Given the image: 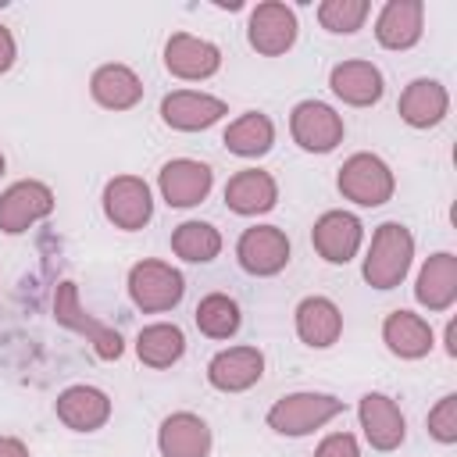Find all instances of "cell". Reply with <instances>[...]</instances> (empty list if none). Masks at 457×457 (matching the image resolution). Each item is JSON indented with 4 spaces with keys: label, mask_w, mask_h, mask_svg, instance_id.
I'll return each instance as SVG.
<instances>
[{
    "label": "cell",
    "mask_w": 457,
    "mask_h": 457,
    "mask_svg": "<svg viewBox=\"0 0 457 457\" xmlns=\"http://www.w3.org/2000/svg\"><path fill=\"white\" fill-rule=\"evenodd\" d=\"M171 253L182 257V261H189V264H207V261H214L221 253V232L211 221L189 218V221L175 225V232H171Z\"/></svg>",
    "instance_id": "obj_29"
},
{
    "label": "cell",
    "mask_w": 457,
    "mask_h": 457,
    "mask_svg": "<svg viewBox=\"0 0 457 457\" xmlns=\"http://www.w3.org/2000/svg\"><path fill=\"white\" fill-rule=\"evenodd\" d=\"M289 236L278 225H250L243 228V236L236 239V261L246 275L268 278L278 275L289 264Z\"/></svg>",
    "instance_id": "obj_10"
},
{
    "label": "cell",
    "mask_w": 457,
    "mask_h": 457,
    "mask_svg": "<svg viewBox=\"0 0 457 457\" xmlns=\"http://www.w3.org/2000/svg\"><path fill=\"white\" fill-rule=\"evenodd\" d=\"M371 14L368 0H321L318 4V21L321 29L336 32V36H350L364 25V18Z\"/></svg>",
    "instance_id": "obj_31"
},
{
    "label": "cell",
    "mask_w": 457,
    "mask_h": 457,
    "mask_svg": "<svg viewBox=\"0 0 457 457\" xmlns=\"http://www.w3.org/2000/svg\"><path fill=\"white\" fill-rule=\"evenodd\" d=\"M314 457H361V443H357V436H350V432H328V436L318 443Z\"/></svg>",
    "instance_id": "obj_33"
},
{
    "label": "cell",
    "mask_w": 457,
    "mask_h": 457,
    "mask_svg": "<svg viewBox=\"0 0 457 457\" xmlns=\"http://www.w3.org/2000/svg\"><path fill=\"white\" fill-rule=\"evenodd\" d=\"M289 136L307 154H332L343 143L346 125L343 114L325 100H300L289 114Z\"/></svg>",
    "instance_id": "obj_6"
},
{
    "label": "cell",
    "mask_w": 457,
    "mask_h": 457,
    "mask_svg": "<svg viewBox=\"0 0 457 457\" xmlns=\"http://www.w3.org/2000/svg\"><path fill=\"white\" fill-rule=\"evenodd\" d=\"M193 321L207 339H232L243 325V314H239V303L228 293H207V296H200V303L193 311Z\"/></svg>",
    "instance_id": "obj_30"
},
{
    "label": "cell",
    "mask_w": 457,
    "mask_h": 457,
    "mask_svg": "<svg viewBox=\"0 0 457 457\" xmlns=\"http://www.w3.org/2000/svg\"><path fill=\"white\" fill-rule=\"evenodd\" d=\"M225 114H228L225 100L200 89H175L161 100V121L175 132H204Z\"/></svg>",
    "instance_id": "obj_14"
},
{
    "label": "cell",
    "mask_w": 457,
    "mask_h": 457,
    "mask_svg": "<svg viewBox=\"0 0 457 457\" xmlns=\"http://www.w3.org/2000/svg\"><path fill=\"white\" fill-rule=\"evenodd\" d=\"M164 68L168 75L182 79V82H204L211 75H218L221 68V50L193 32H175L164 43Z\"/></svg>",
    "instance_id": "obj_13"
},
{
    "label": "cell",
    "mask_w": 457,
    "mask_h": 457,
    "mask_svg": "<svg viewBox=\"0 0 457 457\" xmlns=\"http://www.w3.org/2000/svg\"><path fill=\"white\" fill-rule=\"evenodd\" d=\"M425 32V4L421 0H386L375 18V39L386 50H411Z\"/></svg>",
    "instance_id": "obj_18"
},
{
    "label": "cell",
    "mask_w": 457,
    "mask_h": 457,
    "mask_svg": "<svg viewBox=\"0 0 457 457\" xmlns=\"http://www.w3.org/2000/svg\"><path fill=\"white\" fill-rule=\"evenodd\" d=\"M328 89L350 107H371L386 93V79L371 61H339L328 71Z\"/></svg>",
    "instance_id": "obj_22"
},
{
    "label": "cell",
    "mask_w": 457,
    "mask_h": 457,
    "mask_svg": "<svg viewBox=\"0 0 457 457\" xmlns=\"http://www.w3.org/2000/svg\"><path fill=\"white\" fill-rule=\"evenodd\" d=\"M414 300L432 314L450 311L457 303V253L439 250L421 264L414 282Z\"/></svg>",
    "instance_id": "obj_23"
},
{
    "label": "cell",
    "mask_w": 457,
    "mask_h": 457,
    "mask_svg": "<svg viewBox=\"0 0 457 457\" xmlns=\"http://www.w3.org/2000/svg\"><path fill=\"white\" fill-rule=\"evenodd\" d=\"M296 32H300L296 11L282 0H264L246 18V39L261 57H278V54L293 50Z\"/></svg>",
    "instance_id": "obj_8"
},
{
    "label": "cell",
    "mask_w": 457,
    "mask_h": 457,
    "mask_svg": "<svg viewBox=\"0 0 457 457\" xmlns=\"http://www.w3.org/2000/svg\"><path fill=\"white\" fill-rule=\"evenodd\" d=\"M336 186L343 193V200L357 204V207H382L393 200L396 193V179H393V168L378 157V154H350L343 164H339V175H336Z\"/></svg>",
    "instance_id": "obj_2"
},
{
    "label": "cell",
    "mask_w": 457,
    "mask_h": 457,
    "mask_svg": "<svg viewBox=\"0 0 457 457\" xmlns=\"http://www.w3.org/2000/svg\"><path fill=\"white\" fill-rule=\"evenodd\" d=\"M264 375V353L257 346H228L207 361V382L218 393H246Z\"/></svg>",
    "instance_id": "obj_16"
},
{
    "label": "cell",
    "mask_w": 457,
    "mask_h": 457,
    "mask_svg": "<svg viewBox=\"0 0 457 457\" xmlns=\"http://www.w3.org/2000/svg\"><path fill=\"white\" fill-rule=\"evenodd\" d=\"M14 57H18V43H14L11 29H7V25H0V75L14 68Z\"/></svg>",
    "instance_id": "obj_34"
},
{
    "label": "cell",
    "mask_w": 457,
    "mask_h": 457,
    "mask_svg": "<svg viewBox=\"0 0 457 457\" xmlns=\"http://www.w3.org/2000/svg\"><path fill=\"white\" fill-rule=\"evenodd\" d=\"M311 243H314V250H318L321 261L346 264V261L357 257V250L364 243V225L350 211H325L314 221V228H311Z\"/></svg>",
    "instance_id": "obj_15"
},
{
    "label": "cell",
    "mask_w": 457,
    "mask_h": 457,
    "mask_svg": "<svg viewBox=\"0 0 457 457\" xmlns=\"http://www.w3.org/2000/svg\"><path fill=\"white\" fill-rule=\"evenodd\" d=\"M221 143L236 157H264L275 146V125L264 111H243L225 125Z\"/></svg>",
    "instance_id": "obj_27"
},
{
    "label": "cell",
    "mask_w": 457,
    "mask_h": 457,
    "mask_svg": "<svg viewBox=\"0 0 457 457\" xmlns=\"http://www.w3.org/2000/svg\"><path fill=\"white\" fill-rule=\"evenodd\" d=\"M211 443V425L193 411H175L157 428L161 457H207Z\"/></svg>",
    "instance_id": "obj_21"
},
{
    "label": "cell",
    "mask_w": 457,
    "mask_h": 457,
    "mask_svg": "<svg viewBox=\"0 0 457 457\" xmlns=\"http://www.w3.org/2000/svg\"><path fill=\"white\" fill-rule=\"evenodd\" d=\"M411 261H414V236H411V228L400 225V221H382L371 232L361 275H364V282L371 289H396L407 278Z\"/></svg>",
    "instance_id": "obj_1"
},
{
    "label": "cell",
    "mask_w": 457,
    "mask_h": 457,
    "mask_svg": "<svg viewBox=\"0 0 457 457\" xmlns=\"http://www.w3.org/2000/svg\"><path fill=\"white\" fill-rule=\"evenodd\" d=\"M182 353H186V332L175 321H154L136 336V357L146 368H157V371L171 368L182 361Z\"/></svg>",
    "instance_id": "obj_28"
},
{
    "label": "cell",
    "mask_w": 457,
    "mask_h": 457,
    "mask_svg": "<svg viewBox=\"0 0 457 457\" xmlns=\"http://www.w3.org/2000/svg\"><path fill=\"white\" fill-rule=\"evenodd\" d=\"M89 96L104 107V111H132L143 100V79L129 68V64H100L89 75Z\"/></svg>",
    "instance_id": "obj_25"
},
{
    "label": "cell",
    "mask_w": 457,
    "mask_h": 457,
    "mask_svg": "<svg viewBox=\"0 0 457 457\" xmlns=\"http://www.w3.org/2000/svg\"><path fill=\"white\" fill-rule=\"evenodd\" d=\"M100 204H104V218L121 232H136L154 218V193L139 175L107 179Z\"/></svg>",
    "instance_id": "obj_7"
},
{
    "label": "cell",
    "mask_w": 457,
    "mask_h": 457,
    "mask_svg": "<svg viewBox=\"0 0 457 457\" xmlns=\"http://www.w3.org/2000/svg\"><path fill=\"white\" fill-rule=\"evenodd\" d=\"M278 204V182L264 168H243L225 182V207L239 218L268 214Z\"/></svg>",
    "instance_id": "obj_19"
},
{
    "label": "cell",
    "mask_w": 457,
    "mask_h": 457,
    "mask_svg": "<svg viewBox=\"0 0 457 457\" xmlns=\"http://www.w3.org/2000/svg\"><path fill=\"white\" fill-rule=\"evenodd\" d=\"M54 204H57L54 189L39 179H21V182L7 186L0 193V232H7V236L29 232L36 221L50 218Z\"/></svg>",
    "instance_id": "obj_9"
},
{
    "label": "cell",
    "mask_w": 457,
    "mask_h": 457,
    "mask_svg": "<svg viewBox=\"0 0 457 457\" xmlns=\"http://www.w3.org/2000/svg\"><path fill=\"white\" fill-rule=\"evenodd\" d=\"M425 428L443 446H453L457 443V393H446V396L436 400V407L425 418Z\"/></svg>",
    "instance_id": "obj_32"
},
{
    "label": "cell",
    "mask_w": 457,
    "mask_h": 457,
    "mask_svg": "<svg viewBox=\"0 0 457 457\" xmlns=\"http://www.w3.org/2000/svg\"><path fill=\"white\" fill-rule=\"evenodd\" d=\"M382 343L400 361H421L432 350V325L414 311H389L382 321Z\"/></svg>",
    "instance_id": "obj_26"
},
{
    "label": "cell",
    "mask_w": 457,
    "mask_h": 457,
    "mask_svg": "<svg viewBox=\"0 0 457 457\" xmlns=\"http://www.w3.org/2000/svg\"><path fill=\"white\" fill-rule=\"evenodd\" d=\"M4 168H7V161H4V154H0V175H4Z\"/></svg>",
    "instance_id": "obj_37"
},
{
    "label": "cell",
    "mask_w": 457,
    "mask_h": 457,
    "mask_svg": "<svg viewBox=\"0 0 457 457\" xmlns=\"http://www.w3.org/2000/svg\"><path fill=\"white\" fill-rule=\"evenodd\" d=\"M0 457H32L18 436H0Z\"/></svg>",
    "instance_id": "obj_35"
},
{
    "label": "cell",
    "mask_w": 457,
    "mask_h": 457,
    "mask_svg": "<svg viewBox=\"0 0 457 457\" xmlns=\"http://www.w3.org/2000/svg\"><path fill=\"white\" fill-rule=\"evenodd\" d=\"M357 421H361V432L364 439L371 443V450L378 453H389V450H400V443L407 439V421H403V411L393 396L386 393H364L357 400Z\"/></svg>",
    "instance_id": "obj_12"
},
{
    "label": "cell",
    "mask_w": 457,
    "mask_h": 457,
    "mask_svg": "<svg viewBox=\"0 0 457 457\" xmlns=\"http://www.w3.org/2000/svg\"><path fill=\"white\" fill-rule=\"evenodd\" d=\"M129 296L143 314H161L179 307L186 293V278L168 261H139L129 268Z\"/></svg>",
    "instance_id": "obj_5"
},
{
    "label": "cell",
    "mask_w": 457,
    "mask_h": 457,
    "mask_svg": "<svg viewBox=\"0 0 457 457\" xmlns=\"http://www.w3.org/2000/svg\"><path fill=\"white\" fill-rule=\"evenodd\" d=\"M54 318H57V325H64V328L86 336V343L93 346V353H96L100 361H118V357L125 353V343H121L118 328L96 321V318L82 307L79 286H75L71 278L57 282V289H54Z\"/></svg>",
    "instance_id": "obj_4"
},
{
    "label": "cell",
    "mask_w": 457,
    "mask_h": 457,
    "mask_svg": "<svg viewBox=\"0 0 457 457\" xmlns=\"http://www.w3.org/2000/svg\"><path fill=\"white\" fill-rule=\"evenodd\" d=\"M396 111L411 129H436L450 111V93L436 79H411L396 100Z\"/></svg>",
    "instance_id": "obj_24"
},
{
    "label": "cell",
    "mask_w": 457,
    "mask_h": 457,
    "mask_svg": "<svg viewBox=\"0 0 457 457\" xmlns=\"http://www.w3.org/2000/svg\"><path fill=\"white\" fill-rule=\"evenodd\" d=\"M293 325L303 346L311 350H328L343 336V311L328 296H303L293 311Z\"/></svg>",
    "instance_id": "obj_20"
},
{
    "label": "cell",
    "mask_w": 457,
    "mask_h": 457,
    "mask_svg": "<svg viewBox=\"0 0 457 457\" xmlns=\"http://www.w3.org/2000/svg\"><path fill=\"white\" fill-rule=\"evenodd\" d=\"M339 414H343V400L332 393H289L268 407L264 421L271 432L296 439V436H307V432L328 425Z\"/></svg>",
    "instance_id": "obj_3"
},
{
    "label": "cell",
    "mask_w": 457,
    "mask_h": 457,
    "mask_svg": "<svg viewBox=\"0 0 457 457\" xmlns=\"http://www.w3.org/2000/svg\"><path fill=\"white\" fill-rule=\"evenodd\" d=\"M54 414L71 432H96L111 418V396L96 386H68L54 400Z\"/></svg>",
    "instance_id": "obj_17"
},
{
    "label": "cell",
    "mask_w": 457,
    "mask_h": 457,
    "mask_svg": "<svg viewBox=\"0 0 457 457\" xmlns=\"http://www.w3.org/2000/svg\"><path fill=\"white\" fill-rule=\"evenodd\" d=\"M443 339H446V353H450V357H457V325H453V321L446 325V332H443Z\"/></svg>",
    "instance_id": "obj_36"
},
{
    "label": "cell",
    "mask_w": 457,
    "mask_h": 457,
    "mask_svg": "<svg viewBox=\"0 0 457 457\" xmlns=\"http://www.w3.org/2000/svg\"><path fill=\"white\" fill-rule=\"evenodd\" d=\"M214 186V171L211 164L204 161H193V157H175L168 161L161 171H157V189H161V200L168 207H196L207 200Z\"/></svg>",
    "instance_id": "obj_11"
}]
</instances>
